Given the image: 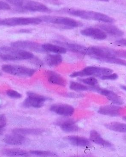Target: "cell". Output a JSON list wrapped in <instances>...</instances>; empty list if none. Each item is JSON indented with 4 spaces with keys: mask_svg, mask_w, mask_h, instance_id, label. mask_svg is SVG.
<instances>
[{
    "mask_svg": "<svg viewBox=\"0 0 126 157\" xmlns=\"http://www.w3.org/2000/svg\"><path fill=\"white\" fill-rule=\"evenodd\" d=\"M96 1H98L104 2H108L109 0H96Z\"/></svg>",
    "mask_w": 126,
    "mask_h": 157,
    "instance_id": "39",
    "label": "cell"
},
{
    "mask_svg": "<svg viewBox=\"0 0 126 157\" xmlns=\"http://www.w3.org/2000/svg\"><path fill=\"white\" fill-rule=\"evenodd\" d=\"M42 47L45 52H51L54 54H64L67 51L65 48L58 44H45L42 45Z\"/></svg>",
    "mask_w": 126,
    "mask_h": 157,
    "instance_id": "21",
    "label": "cell"
},
{
    "mask_svg": "<svg viewBox=\"0 0 126 157\" xmlns=\"http://www.w3.org/2000/svg\"><path fill=\"white\" fill-rule=\"evenodd\" d=\"M4 155L10 157H27L29 154L27 151L19 148H8L3 151Z\"/></svg>",
    "mask_w": 126,
    "mask_h": 157,
    "instance_id": "25",
    "label": "cell"
},
{
    "mask_svg": "<svg viewBox=\"0 0 126 157\" xmlns=\"http://www.w3.org/2000/svg\"><path fill=\"white\" fill-rule=\"evenodd\" d=\"M46 76L47 77L48 80L50 83L63 87H65L67 85V82L65 79L61 75L55 71H47Z\"/></svg>",
    "mask_w": 126,
    "mask_h": 157,
    "instance_id": "19",
    "label": "cell"
},
{
    "mask_svg": "<svg viewBox=\"0 0 126 157\" xmlns=\"http://www.w3.org/2000/svg\"><path fill=\"white\" fill-rule=\"evenodd\" d=\"M0 107H1V105H0Z\"/></svg>",
    "mask_w": 126,
    "mask_h": 157,
    "instance_id": "42",
    "label": "cell"
},
{
    "mask_svg": "<svg viewBox=\"0 0 126 157\" xmlns=\"http://www.w3.org/2000/svg\"><path fill=\"white\" fill-rule=\"evenodd\" d=\"M31 59L33 60V63L35 64L37 66H38V67H41V66H43V62H42V61H41L39 59L35 57L34 56Z\"/></svg>",
    "mask_w": 126,
    "mask_h": 157,
    "instance_id": "35",
    "label": "cell"
},
{
    "mask_svg": "<svg viewBox=\"0 0 126 157\" xmlns=\"http://www.w3.org/2000/svg\"><path fill=\"white\" fill-rule=\"evenodd\" d=\"M93 91L96 92L99 94L106 97L112 103L116 105H121L124 102L121 98L113 91L100 88L99 86L93 87Z\"/></svg>",
    "mask_w": 126,
    "mask_h": 157,
    "instance_id": "10",
    "label": "cell"
},
{
    "mask_svg": "<svg viewBox=\"0 0 126 157\" xmlns=\"http://www.w3.org/2000/svg\"><path fill=\"white\" fill-rule=\"evenodd\" d=\"M4 128L5 127L0 126V136H2L4 133Z\"/></svg>",
    "mask_w": 126,
    "mask_h": 157,
    "instance_id": "37",
    "label": "cell"
},
{
    "mask_svg": "<svg viewBox=\"0 0 126 157\" xmlns=\"http://www.w3.org/2000/svg\"><path fill=\"white\" fill-rule=\"evenodd\" d=\"M3 140L8 145L17 146L25 144L26 142V138L24 136L13 133L12 135L6 136Z\"/></svg>",
    "mask_w": 126,
    "mask_h": 157,
    "instance_id": "18",
    "label": "cell"
},
{
    "mask_svg": "<svg viewBox=\"0 0 126 157\" xmlns=\"http://www.w3.org/2000/svg\"><path fill=\"white\" fill-rule=\"evenodd\" d=\"M30 153L33 155L41 157H54L57 156V155L50 151H45L33 150L30 151Z\"/></svg>",
    "mask_w": 126,
    "mask_h": 157,
    "instance_id": "29",
    "label": "cell"
},
{
    "mask_svg": "<svg viewBox=\"0 0 126 157\" xmlns=\"http://www.w3.org/2000/svg\"><path fill=\"white\" fill-rule=\"evenodd\" d=\"M50 110L52 112L64 117H69L74 113V107L66 104H56L51 105Z\"/></svg>",
    "mask_w": 126,
    "mask_h": 157,
    "instance_id": "12",
    "label": "cell"
},
{
    "mask_svg": "<svg viewBox=\"0 0 126 157\" xmlns=\"http://www.w3.org/2000/svg\"><path fill=\"white\" fill-rule=\"evenodd\" d=\"M120 88L123 90L126 91V86L124 85H120Z\"/></svg>",
    "mask_w": 126,
    "mask_h": 157,
    "instance_id": "38",
    "label": "cell"
},
{
    "mask_svg": "<svg viewBox=\"0 0 126 157\" xmlns=\"http://www.w3.org/2000/svg\"><path fill=\"white\" fill-rule=\"evenodd\" d=\"M7 124V118L4 114H0V126L5 127Z\"/></svg>",
    "mask_w": 126,
    "mask_h": 157,
    "instance_id": "34",
    "label": "cell"
},
{
    "mask_svg": "<svg viewBox=\"0 0 126 157\" xmlns=\"http://www.w3.org/2000/svg\"><path fill=\"white\" fill-rule=\"evenodd\" d=\"M121 109V107L116 105H105L100 106L97 113L103 115L116 117L120 115Z\"/></svg>",
    "mask_w": 126,
    "mask_h": 157,
    "instance_id": "15",
    "label": "cell"
},
{
    "mask_svg": "<svg viewBox=\"0 0 126 157\" xmlns=\"http://www.w3.org/2000/svg\"><path fill=\"white\" fill-rule=\"evenodd\" d=\"M10 9V6L8 2L0 1V10H9Z\"/></svg>",
    "mask_w": 126,
    "mask_h": 157,
    "instance_id": "33",
    "label": "cell"
},
{
    "mask_svg": "<svg viewBox=\"0 0 126 157\" xmlns=\"http://www.w3.org/2000/svg\"><path fill=\"white\" fill-rule=\"evenodd\" d=\"M2 19H0V26L2 25Z\"/></svg>",
    "mask_w": 126,
    "mask_h": 157,
    "instance_id": "40",
    "label": "cell"
},
{
    "mask_svg": "<svg viewBox=\"0 0 126 157\" xmlns=\"http://www.w3.org/2000/svg\"><path fill=\"white\" fill-rule=\"evenodd\" d=\"M44 130L40 128H16L13 130V133L20 134L23 136L26 135H35L38 136L41 135Z\"/></svg>",
    "mask_w": 126,
    "mask_h": 157,
    "instance_id": "22",
    "label": "cell"
},
{
    "mask_svg": "<svg viewBox=\"0 0 126 157\" xmlns=\"http://www.w3.org/2000/svg\"><path fill=\"white\" fill-rule=\"evenodd\" d=\"M122 119H123V120H124V121L126 122V116L123 117H122Z\"/></svg>",
    "mask_w": 126,
    "mask_h": 157,
    "instance_id": "41",
    "label": "cell"
},
{
    "mask_svg": "<svg viewBox=\"0 0 126 157\" xmlns=\"http://www.w3.org/2000/svg\"><path fill=\"white\" fill-rule=\"evenodd\" d=\"M89 140L91 142L103 147H110L112 146L110 142L104 139L101 135L95 130H92L90 132Z\"/></svg>",
    "mask_w": 126,
    "mask_h": 157,
    "instance_id": "20",
    "label": "cell"
},
{
    "mask_svg": "<svg viewBox=\"0 0 126 157\" xmlns=\"http://www.w3.org/2000/svg\"><path fill=\"white\" fill-rule=\"evenodd\" d=\"M9 4L20 10L33 12L49 13L51 10L45 4L33 0H6Z\"/></svg>",
    "mask_w": 126,
    "mask_h": 157,
    "instance_id": "3",
    "label": "cell"
},
{
    "mask_svg": "<svg viewBox=\"0 0 126 157\" xmlns=\"http://www.w3.org/2000/svg\"><path fill=\"white\" fill-rule=\"evenodd\" d=\"M103 80H115L118 78V75L116 73H111L108 75H103L100 77Z\"/></svg>",
    "mask_w": 126,
    "mask_h": 157,
    "instance_id": "31",
    "label": "cell"
},
{
    "mask_svg": "<svg viewBox=\"0 0 126 157\" xmlns=\"http://www.w3.org/2000/svg\"><path fill=\"white\" fill-rule=\"evenodd\" d=\"M100 61L126 67V60L119 58L116 57L105 58L102 59Z\"/></svg>",
    "mask_w": 126,
    "mask_h": 157,
    "instance_id": "27",
    "label": "cell"
},
{
    "mask_svg": "<svg viewBox=\"0 0 126 157\" xmlns=\"http://www.w3.org/2000/svg\"><path fill=\"white\" fill-rule=\"evenodd\" d=\"M38 17L43 22L61 25L66 29L77 28L83 25L82 23L69 17L51 15H44Z\"/></svg>",
    "mask_w": 126,
    "mask_h": 157,
    "instance_id": "4",
    "label": "cell"
},
{
    "mask_svg": "<svg viewBox=\"0 0 126 157\" xmlns=\"http://www.w3.org/2000/svg\"><path fill=\"white\" fill-rule=\"evenodd\" d=\"M56 42L57 44L65 48L67 50L83 56H88V47H87L79 44L66 43L61 41H56Z\"/></svg>",
    "mask_w": 126,
    "mask_h": 157,
    "instance_id": "13",
    "label": "cell"
},
{
    "mask_svg": "<svg viewBox=\"0 0 126 157\" xmlns=\"http://www.w3.org/2000/svg\"><path fill=\"white\" fill-rule=\"evenodd\" d=\"M80 33L84 36L97 40H105L107 37V34L98 27H89L85 28L82 30Z\"/></svg>",
    "mask_w": 126,
    "mask_h": 157,
    "instance_id": "11",
    "label": "cell"
},
{
    "mask_svg": "<svg viewBox=\"0 0 126 157\" xmlns=\"http://www.w3.org/2000/svg\"><path fill=\"white\" fill-rule=\"evenodd\" d=\"M62 57L61 54H50L45 58V61L48 66L55 67L58 66L62 62Z\"/></svg>",
    "mask_w": 126,
    "mask_h": 157,
    "instance_id": "23",
    "label": "cell"
},
{
    "mask_svg": "<svg viewBox=\"0 0 126 157\" xmlns=\"http://www.w3.org/2000/svg\"><path fill=\"white\" fill-rule=\"evenodd\" d=\"M34 56L33 53L26 50L14 47L2 46L0 47V58L4 60H17L31 59Z\"/></svg>",
    "mask_w": 126,
    "mask_h": 157,
    "instance_id": "2",
    "label": "cell"
},
{
    "mask_svg": "<svg viewBox=\"0 0 126 157\" xmlns=\"http://www.w3.org/2000/svg\"><path fill=\"white\" fill-rule=\"evenodd\" d=\"M56 124L62 131L66 133H73L79 130V127L76 124V121L71 118L61 119Z\"/></svg>",
    "mask_w": 126,
    "mask_h": 157,
    "instance_id": "14",
    "label": "cell"
},
{
    "mask_svg": "<svg viewBox=\"0 0 126 157\" xmlns=\"http://www.w3.org/2000/svg\"><path fill=\"white\" fill-rule=\"evenodd\" d=\"M39 17H13L2 20V25L7 26L38 25L42 22Z\"/></svg>",
    "mask_w": 126,
    "mask_h": 157,
    "instance_id": "6",
    "label": "cell"
},
{
    "mask_svg": "<svg viewBox=\"0 0 126 157\" xmlns=\"http://www.w3.org/2000/svg\"><path fill=\"white\" fill-rule=\"evenodd\" d=\"M2 69L6 73L19 77H31L36 72L35 70L33 69L20 65L6 64L3 65Z\"/></svg>",
    "mask_w": 126,
    "mask_h": 157,
    "instance_id": "7",
    "label": "cell"
},
{
    "mask_svg": "<svg viewBox=\"0 0 126 157\" xmlns=\"http://www.w3.org/2000/svg\"><path fill=\"white\" fill-rule=\"evenodd\" d=\"M11 46L26 51L29 50L37 53H43L45 52L42 48V45L33 41L23 40L15 41L12 42L11 44Z\"/></svg>",
    "mask_w": 126,
    "mask_h": 157,
    "instance_id": "9",
    "label": "cell"
},
{
    "mask_svg": "<svg viewBox=\"0 0 126 157\" xmlns=\"http://www.w3.org/2000/svg\"><path fill=\"white\" fill-rule=\"evenodd\" d=\"M96 26L104 31L106 33L113 36L120 37L124 34L122 30L110 23L98 24L96 25Z\"/></svg>",
    "mask_w": 126,
    "mask_h": 157,
    "instance_id": "16",
    "label": "cell"
},
{
    "mask_svg": "<svg viewBox=\"0 0 126 157\" xmlns=\"http://www.w3.org/2000/svg\"><path fill=\"white\" fill-rule=\"evenodd\" d=\"M114 53L116 57L121 59H126V50L115 49Z\"/></svg>",
    "mask_w": 126,
    "mask_h": 157,
    "instance_id": "32",
    "label": "cell"
},
{
    "mask_svg": "<svg viewBox=\"0 0 126 157\" xmlns=\"http://www.w3.org/2000/svg\"><path fill=\"white\" fill-rule=\"evenodd\" d=\"M7 94L10 98H14V99H20L22 97V95L20 93L13 90H10L7 91Z\"/></svg>",
    "mask_w": 126,
    "mask_h": 157,
    "instance_id": "30",
    "label": "cell"
},
{
    "mask_svg": "<svg viewBox=\"0 0 126 157\" xmlns=\"http://www.w3.org/2000/svg\"><path fill=\"white\" fill-rule=\"evenodd\" d=\"M78 81L90 87H96L98 86L97 80L94 77H87L86 78H79Z\"/></svg>",
    "mask_w": 126,
    "mask_h": 157,
    "instance_id": "28",
    "label": "cell"
},
{
    "mask_svg": "<svg viewBox=\"0 0 126 157\" xmlns=\"http://www.w3.org/2000/svg\"><path fill=\"white\" fill-rule=\"evenodd\" d=\"M113 70L110 68L103 67L89 66L80 71H75L72 73L70 77L72 78L78 77H100L103 75H108L113 73Z\"/></svg>",
    "mask_w": 126,
    "mask_h": 157,
    "instance_id": "5",
    "label": "cell"
},
{
    "mask_svg": "<svg viewBox=\"0 0 126 157\" xmlns=\"http://www.w3.org/2000/svg\"><path fill=\"white\" fill-rule=\"evenodd\" d=\"M27 96V98L25 100L23 103L24 106L26 107L41 108L44 105L46 101L49 99L43 95L32 92H28Z\"/></svg>",
    "mask_w": 126,
    "mask_h": 157,
    "instance_id": "8",
    "label": "cell"
},
{
    "mask_svg": "<svg viewBox=\"0 0 126 157\" xmlns=\"http://www.w3.org/2000/svg\"><path fill=\"white\" fill-rule=\"evenodd\" d=\"M69 88L72 90L75 91H85L93 90V87H90L83 83L76 82L71 81L70 82Z\"/></svg>",
    "mask_w": 126,
    "mask_h": 157,
    "instance_id": "26",
    "label": "cell"
},
{
    "mask_svg": "<svg viewBox=\"0 0 126 157\" xmlns=\"http://www.w3.org/2000/svg\"><path fill=\"white\" fill-rule=\"evenodd\" d=\"M65 140L73 146L79 147H89L91 145V141L84 137L77 136H68L65 138Z\"/></svg>",
    "mask_w": 126,
    "mask_h": 157,
    "instance_id": "17",
    "label": "cell"
},
{
    "mask_svg": "<svg viewBox=\"0 0 126 157\" xmlns=\"http://www.w3.org/2000/svg\"><path fill=\"white\" fill-rule=\"evenodd\" d=\"M59 12L69 14L84 20L97 21L104 23H113L115 21L114 19L106 14L92 11L64 8L59 10Z\"/></svg>",
    "mask_w": 126,
    "mask_h": 157,
    "instance_id": "1",
    "label": "cell"
},
{
    "mask_svg": "<svg viewBox=\"0 0 126 157\" xmlns=\"http://www.w3.org/2000/svg\"><path fill=\"white\" fill-rule=\"evenodd\" d=\"M108 129L115 132L126 133V124L120 122H112L105 124Z\"/></svg>",
    "mask_w": 126,
    "mask_h": 157,
    "instance_id": "24",
    "label": "cell"
},
{
    "mask_svg": "<svg viewBox=\"0 0 126 157\" xmlns=\"http://www.w3.org/2000/svg\"><path fill=\"white\" fill-rule=\"evenodd\" d=\"M115 43L117 45L126 47V39H121L117 40Z\"/></svg>",
    "mask_w": 126,
    "mask_h": 157,
    "instance_id": "36",
    "label": "cell"
}]
</instances>
